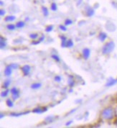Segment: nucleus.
I'll return each mask as SVG.
<instances>
[{"label":"nucleus","instance_id":"obj_1","mask_svg":"<svg viewBox=\"0 0 117 128\" xmlns=\"http://www.w3.org/2000/svg\"><path fill=\"white\" fill-rule=\"evenodd\" d=\"M114 116H115V112L114 110L111 107H107L104 109L101 113L102 118L106 120H111L112 119H114Z\"/></svg>","mask_w":117,"mask_h":128},{"label":"nucleus","instance_id":"obj_2","mask_svg":"<svg viewBox=\"0 0 117 128\" xmlns=\"http://www.w3.org/2000/svg\"><path fill=\"white\" fill-rule=\"evenodd\" d=\"M114 48H115V43L114 41H109L103 46L102 53L104 55H109L113 52Z\"/></svg>","mask_w":117,"mask_h":128},{"label":"nucleus","instance_id":"obj_3","mask_svg":"<svg viewBox=\"0 0 117 128\" xmlns=\"http://www.w3.org/2000/svg\"><path fill=\"white\" fill-rule=\"evenodd\" d=\"M10 92L12 94V99H13V100H17V99L19 98V91L16 87L12 88L11 90H10Z\"/></svg>","mask_w":117,"mask_h":128},{"label":"nucleus","instance_id":"obj_4","mask_svg":"<svg viewBox=\"0 0 117 128\" xmlns=\"http://www.w3.org/2000/svg\"><path fill=\"white\" fill-rule=\"evenodd\" d=\"M21 70H22V71L23 72V74H24V76H27V75H29V73H30L31 67H30V66H29V65H24V66H23L21 68Z\"/></svg>","mask_w":117,"mask_h":128},{"label":"nucleus","instance_id":"obj_5","mask_svg":"<svg viewBox=\"0 0 117 128\" xmlns=\"http://www.w3.org/2000/svg\"><path fill=\"white\" fill-rule=\"evenodd\" d=\"M91 55V50L89 48H84L83 50V56L85 60H88Z\"/></svg>","mask_w":117,"mask_h":128},{"label":"nucleus","instance_id":"obj_6","mask_svg":"<svg viewBox=\"0 0 117 128\" xmlns=\"http://www.w3.org/2000/svg\"><path fill=\"white\" fill-rule=\"evenodd\" d=\"M86 15L88 17H92L95 14V10L92 7H91V6H87L86 7Z\"/></svg>","mask_w":117,"mask_h":128},{"label":"nucleus","instance_id":"obj_7","mask_svg":"<svg viewBox=\"0 0 117 128\" xmlns=\"http://www.w3.org/2000/svg\"><path fill=\"white\" fill-rule=\"evenodd\" d=\"M47 110V107H43L42 109L41 107H37V108H35L32 110V112L36 113V114H42V113L46 112Z\"/></svg>","mask_w":117,"mask_h":128},{"label":"nucleus","instance_id":"obj_8","mask_svg":"<svg viewBox=\"0 0 117 128\" xmlns=\"http://www.w3.org/2000/svg\"><path fill=\"white\" fill-rule=\"evenodd\" d=\"M108 37V35L106 32H100V34L99 35V40L101 41V42H104L106 38Z\"/></svg>","mask_w":117,"mask_h":128},{"label":"nucleus","instance_id":"obj_9","mask_svg":"<svg viewBox=\"0 0 117 128\" xmlns=\"http://www.w3.org/2000/svg\"><path fill=\"white\" fill-rule=\"evenodd\" d=\"M4 73V75H5L6 76H10L12 75V68L8 65V66L5 68Z\"/></svg>","mask_w":117,"mask_h":128},{"label":"nucleus","instance_id":"obj_10","mask_svg":"<svg viewBox=\"0 0 117 128\" xmlns=\"http://www.w3.org/2000/svg\"><path fill=\"white\" fill-rule=\"evenodd\" d=\"M116 84H117V79L111 78L110 79L108 80L107 83L106 84V86H114Z\"/></svg>","mask_w":117,"mask_h":128},{"label":"nucleus","instance_id":"obj_11","mask_svg":"<svg viewBox=\"0 0 117 128\" xmlns=\"http://www.w3.org/2000/svg\"><path fill=\"white\" fill-rule=\"evenodd\" d=\"M68 84L69 85L70 87H73L74 85H75V81H74V79H73V76H69L68 77Z\"/></svg>","mask_w":117,"mask_h":128},{"label":"nucleus","instance_id":"obj_12","mask_svg":"<svg viewBox=\"0 0 117 128\" xmlns=\"http://www.w3.org/2000/svg\"><path fill=\"white\" fill-rule=\"evenodd\" d=\"M16 19V17L14 16V15H9V16H6L5 18H4V21L5 22H13Z\"/></svg>","mask_w":117,"mask_h":128},{"label":"nucleus","instance_id":"obj_13","mask_svg":"<svg viewBox=\"0 0 117 128\" xmlns=\"http://www.w3.org/2000/svg\"><path fill=\"white\" fill-rule=\"evenodd\" d=\"M45 36L44 35H42V36L39 38V40H37V41H32V45H38V44H40V43H42L44 40H45Z\"/></svg>","mask_w":117,"mask_h":128},{"label":"nucleus","instance_id":"obj_14","mask_svg":"<svg viewBox=\"0 0 117 128\" xmlns=\"http://www.w3.org/2000/svg\"><path fill=\"white\" fill-rule=\"evenodd\" d=\"M60 39H61V41H62V43H61V46L63 48H65L66 47V43H67V37L64 35H62L60 36Z\"/></svg>","mask_w":117,"mask_h":128},{"label":"nucleus","instance_id":"obj_15","mask_svg":"<svg viewBox=\"0 0 117 128\" xmlns=\"http://www.w3.org/2000/svg\"><path fill=\"white\" fill-rule=\"evenodd\" d=\"M0 39H1L0 40V48L1 49H2L6 46V43H5V38H4L2 36H1Z\"/></svg>","mask_w":117,"mask_h":128},{"label":"nucleus","instance_id":"obj_16","mask_svg":"<svg viewBox=\"0 0 117 128\" xmlns=\"http://www.w3.org/2000/svg\"><path fill=\"white\" fill-rule=\"evenodd\" d=\"M29 113V112H20V113H11L10 115L13 116V117H19V116H22V115H27Z\"/></svg>","mask_w":117,"mask_h":128},{"label":"nucleus","instance_id":"obj_17","mask_svg":"<svg viewBox=\"0 0 117 128\" xmlns=\"http://www.w3.org/2000/svg\"><path fill=\"white\" fill-rule=\"evenodd\" d=\"M25 26V22L23 21H19L16 23V27L17 28H23Z\"/></svg>","mask_w":117,"mask_h":128},{"label":"nucleus","instance_id":"obj_18","mask_svg":"<svg viewBox=\"0 0 117 128\" xmlns=\"http://www.w3.org/2000/svg\"><path fill=\"white\" fill-rule=\"evenodd\" d=\"M42 86V84L40 83H34L31 85V88L32 89H38Z\"/></svg>","mask_w":117,"mask_h":128},{"label":"nucleus","instance_id":"obj_19","mask_svg":"<svg viewBox=\"0 0 117 128\" xmlns=\"http://www.w3.org/2000/svg\"><path fill=\"white\" fill-rule=\"evenodd\" d=\"M11 84V80L10 79H6L4 81V84H3V88H5V89H7Z\"/></svg>","mask_w":117,"mask_h":128},{"label":"nucleus","instance_id":"obj_20","mask_svg":"<svg viewBox=\"0 0 117 128\" xmlns=\"http://www.w3.org/2000/svg\"><path fill=\"white\" fill-rule=\"evenodd\" d=\"M42 11L43 15L45 17H47L49 15V11L46 6H42Z\"/></svg>","mask_w":117,"mask_h":128},{"label":"nucleus","instance_id":"obj_21","mask_svg":"<svg viewBox=\"0 0 117 128\" xmlns=\"http://www.w3.org/2000/svg\"><path fill=\"white\" fill-rule=\"evenodd\" d=\"M73 45H74V43H73V40H72L71 39H69V40H67V43H66V47H67V48H72Z\"/></svg>","mask_w":117,"mask_h":128},{"label":"nucleus","instance_id":"obj_22","mask_svg":"<svg viewBox=\"0 0 117 128\" xmlns=\"http://www.w3.org/2000/svg\"><path fill=\"white\" fill-rule=\"evenodd\" d=\"M6 104L7 107H10V108H12V107H14V103H13V102H12L10 99H8L6 101Z\"/></svg>","mask_w":117,"mask_h":128},{"label":"nucleus","instance_id":"obj_23","mask_svg":"<svg viewBox=\"0 0 117 128\" xmlns=\"http://www.w3.org/2000/svg\"><path fill=\"white\" fill-rule=\"evenodd\" d=\"M6 28L9 30H14L16 28V24H9L6 25Z\"/></svg>","mask_w":117,"mask_h":128},{"label":"nucleus","instance_id":"obj_24","mask_svg":"<svg viewBox=\"0 0 117 128\" xmlns=\"http://www.w3.org/2000/svg\"><path fill=\"white\" fill-rule=\"evenodd\" d=\"M50 9H51V10L53 11V12L57 11L58 7H57V4H56V3H54V2L52 3V4H51V6H50Z\"/></svg>","mask_w":117,"mask_h":128},{"label":"nucleus","instance_id":"obj_25","mask_svg":"<svg viewBox=\"0 0 117 128\" xmlns=\"http://www.w3.org/2000/svg\"><path fill=\"white\" fill-rule=\"evenodd\" d=\"M9 91H9V89H6V91H2V92L1 93V97H7V96H8V94H9Z\"/></svg>","mask_w":117,"mask_h":128},{"label":"nucleus","instance_id":"obj_26","mask_svg":"<svg viewBox=\"0 0 117 128\" xmlns=\"http://www.w3.org/2000/svg\"><path fill=\"white\" fill-rule=\"evenodd\" d=\"M29 37L32 40H36L38 37V34H37V33H32V34L29 35Z\"/></svg>","mask_w":117,"mask_h":128},{"label":"nucleus","instance_id":"obj_27","mask_svg":"<svg viewBox=\"0 0 117 128\" xmlns=\"http://www.w3.org/2000/svg\"><path fill=\"white\" fill-rule=\"evenodd\" d=\"M73 20H71L70 19H65V25H66V26H68V25H70V24H73Z\"/></svg>","mask_w":117,"mask_h":128},{"label":"nucleus","instance_id":"obj_28","mask_svg":"<svg viewBox=\"0 0 117 128\" xmlns=\"http://www.w3.org/2000/svg\"><path fill=\"white\" fill-rule=\"evenodd\" d=\"M53 30V25H49L45 28V32H50Z\"/></svg>","mask_w":117,"mask_h":128},{"label":"nucleus","instance_id":"obj_29","mask_svg":"<svg viewBox=\"0 0 117 128\" xmlns=\"http://www.w3.org/2000/svg\"><path fill=\"white\" fill-rule=\"evenodd\" d=\"M52 58L53 59H54L55 61H57V62H59L60 61V58H59V56L58 55H55V54H53V55H52Z\"/></svg>","mask_w":117,"mask_h":128},{"label":"nucleus","instance_id":"obj_30","mask_svg":"<svg viewBox=\"0 0 117 128\" xmlns=\"http://www.w3.org/2000/svg\"><path fill=\"white\" fill-rule=\"evenodd\" d=\"M9 66L12 69H17V68H19V65L17 64V63H11V64H9Z\"/></svg>","mask_w":117,"mask_h":128},{"label":"nucleus","instance_id":"obj_31","mask_svg":"<svg viewBox=\"0 0 117 128\" xmlns=\"http://www.w3.org/2000/svg\"><path fill=\"white\" fill-rule=\"evenodd\" d=\"M59 28H60V30H63V31H64V32H65V31H67V27H65V26H64V25H62V24H60V26H59Z\"/></svg>","mask_w":117,"mask_h":128},{"label":"nucleus","instance_id":"obj_32","mask_svg":"<svg viewBox=\"0 0 117 128\" xmlns=\"http://www.w3.org/2000/svg\"><path fill=\"white\" fill-rule=\"evenodd\" d=\"M61 80H62L61 76H55V81H57V82H60Z\"/></svg>","mask_w":117,"mask_h":128},{"label":"nucleus","instance_id":"obj_33","mask_svg":"<svg viewBox=\"0 0 117 128\" xmlns=\"http://www.w3.org/2000/svg\"><path fill=\"white\" fill-rule=\"evenodd\" d=\"M5 13H6V12H5L4 9H1L0 10V15H1V17L4 16V15L5 14Z\"/></svg>","mask_w":117,"mask_h":128},{"label":"nucleus","instance_id":"obj_34","mask_svg":"<svg viewBox=\"0 0 117 128\" xmlns=\"http://www.w3.org/2000/svg\"><path fill=\"white\" fill-rule=\"evenodd\" d=\"M72 123H73V120H70V121H68V122H66L65 125H66V126H70Z\"/></svg>","mask_w":117,"mask_h":128},{"label":"nucleus","instance_id":"obj_35","mask_svg":"<svg viewBox=\"0 0 117 128\" xmlns=\"http://www.w3.org/2000/svg\"><path fill=\"white\" fill-rule=\"evenodd\" d=\"M4 114L1 113V115H0V118H1V119H2V118L4 117Z\"/></svg>","mask_w":117,"mask_h":128},{"label":"nucleus","instance_id":"obj_36","mask_svg":"<svg viewBox=\"0 0 117 128\" xmlns=\"http://www.w3.org/2000/svg\"><path fill=\"white\" fill-rule=\"evenodd\" d=\"M0 4H1V6H3V5H4V3H3V1H1Z\"/></svg>","mask_w":117,"mask_h":128},{"label":"nucleus","instance_id":"obj_37","mask_svg":"<svg viewBox=\"0 0 117 128\" xmlns=\"http://www.w3.org/2000/svg\"><path fill=\"white\" fill-rule=\"evenodd\" d=\"M117 4V5H116V6H117V4Z\"/></svg>","mask_w":117,"mask_h":128},{"label":"nucleus","instance_id":"obj_38","mask_svg":"<svg viewBox=\"0 0 117 128\" xmlns=\"http://www.w3.org/2000/svg\"></svg>","mask_w":117,"mask_h":128}]
</instances>
